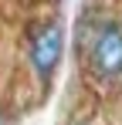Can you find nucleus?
I'll use <instances>...</instances> for the list:
<instances>
[{"label":"nucleus","instance_id":"2","mask_svg":"<svg viewBox=\"0 0 122 125\" xmlns=\"http://www.w3.org/2000/svg\"><path fill=\"white\" fill-rule=\"evenodd\" d=\"M61 58H64V24L58 17L37 21L27 31V64H31V71L37 74V81L44 88L58 74Z\"/></svg>","mask_w":122,"mask_h":125},{"label":"nucleus","instance_id":"1","mask_svg":"<svg viewBox=\"0 0 122 125\" xmlns=\"http://www.w3.org/2000/svg\"><path fill=\"white\" fill-rule=\"evenodd\" d=\"M75 41L88 71L102 81L122 78V27L112 17H98L95 10H81Z\"/></svg>","mask_w":122,"mask_h":125},{"label":"nucleus","instance_id":"3","mask_svg":"<svg viewBox=\"0 0 122 125\" xmlns=\"http://www.w3.org/2000/svg\"><path fill=\"white\" fill-rule=\"evenodd\" d=\"M68 125H92V122H85V118H71Z\"/></svg>","mask_w":122,"mask_h":125},{"label":"nucleus","instance_id":"4","mask_svg":"<svg viewBox=\"0 0 122 125\" xmlns=\"http://www.w3.org/2000/svg\"><path fill=\"white\" fill-rule=\"evenodd\" d=\"M0 125H3V112H0Z\"/></svg>","mask_w":122,"mask_h":125}]
</instances>
